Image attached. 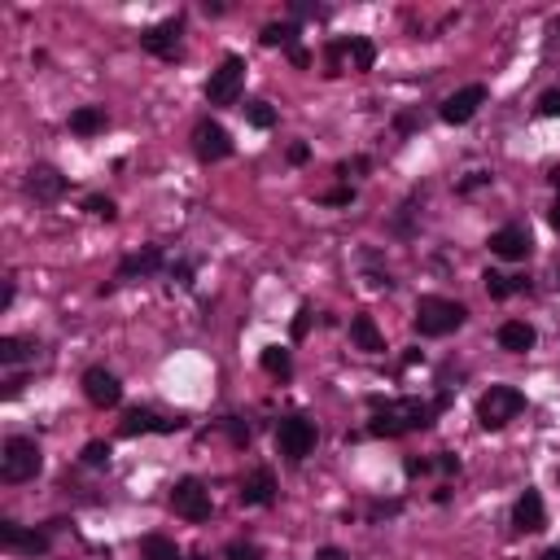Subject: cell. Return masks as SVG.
Returning a JSON list of instances; mask_svg holds the SVG:
<instances>
[{
	"instance_id": "cell-1",
	"label": "cell",
	"mask_w": 560,
	"mask_h": 560,
	"mask_svg": "<svg viewBox=\"0 0 560 560\" xmlns=\"http://www.w3.org/2000/svg\"><path fill=\"white\" fill-rule=\"evenodd\" d=\"M433 407H425L421 398H398V403H377V416H372V433L377 438H398V433H412V429H425Z\"/></svg>"
},
{
	"instance_id": "cell-2",
	"label": "cell",
	"mask_w": 560,
	"mask_h": 560,
	"mask_svg": "<svg viewBox=\"0 0 560 560\" xmlns=\"http://www.w3.org/2000/svg\"><path fill=\"white\" fill-rule=\"evenodd\" d=\"M464 316L468 311L451 298H421L416 302V333L421 337H447V333H456L464 324Z\"/></svg>"
},
{
	"instance_id": "cell-3",
	"label": "cell",
	"mask_w": 560,
	"mask_h": 560,
	"mask_svg": "<svg viewBox=\"0 0 560 560\" xmlns=\"http://www.w3.org/2000/svg\"><path fill=\"white\" fill-rule=\"evenodd\" d=\"M521 407H526V395H521V390H512V386H491L486 395L477 398V421H482V429H503Z\"/></svg>"
},
{
	"instance_id": "cell-4",
	"label": "cell",
	"mask_w": 560,
	"mask_h": 560,
	"mask_svg": "<svg viewBox=\"0 0 560 560\" xmlns=\"http://www.w3.org/2000/svg\"><path fill=\"white\" fill-rule=\"evenodd\" d=\"M40 447H35V438H9L4 442V451H0V473H4V482H31L35 473H40Z\"/></svg>"
},
{
	"instance_id": "cell-5",
	"label": "cell",
	"mask_w": 560,
	"mask_h": 560,
	"mask_svg": "<svg viewBox=\"0 0 560 560\" xmlns=\"http://www.w3.org/2000/svg\"><path fill=\"white\" fill-rule=\"evenodd\" d=\"M276 447H280V456L289 464L307 460L311 447H316V425H311L307 416H285V421L276 425Z\"/></svg>"
},
{
	"instance_id": "cell-6",
	"label": "cell",
	"mask_w": 560,
	"mask_h": 560,
	"mask_svg": "<svg viewBox=\"0 0 560 560\" xmlns=\"http://www.w3.org/2000/svg\"><path fill=\"white\" fill-rule=\"evenodd\" d=\"M171 508H175V517H184V521H206V517H210V491L201 486L198 477H180V482L171 486Z\"/></svg>"
},
{
	"instance_id": "cell-7",
	"label": "cell",
	"mask_w": 560,
	"mask_h": 560,
	"mask_svg": "<svg viewBox=\"0 0 560 560\" xmlns=\"http://www.w3.org/2000/svg\"><path fill=\"white\" fill-rule=\"evenodd\" d=\"M241 79H245V62L241 58H224V67L210 70V79H206V101L210 105H232L236 93H241Z\"/></svg>"
},
{
	"instance_id": "cell-8",
	"label": "cell",
	"mask_w": 560,
	"mask_h": 560,
	"mask_svg": "<svg viewBox=\"0 0 560 560\" xmlns=\"http://www.w3.org/2000/svg\"><path fill=\"white\" fill-rule=\"evenodd\" d=\"M193 154H198L201 163H224L232 154V136L215 119H201L198 128H193Z\"/></svg>"
},
{
	"instance_id": "cell-9",
	"label": "cell",
	"mask_w": 560,
	"mask_h": 560,
	"mask_svg": "<svg viewBox=\"0 0 560 560\" xmlns=\"http://www.w3.org/2000/svg\"><path fill=\"white\" fill-rule=\"evenodd\" d=\"M482 101H486V88H482V84H468L460 93H451V97L442 101V123H451V128L468 123V119L482 110Z\"/></svg>"
},
{
	"instance_id": "cell-10",
	"label": "cell",
	"mask_w": 560,
	"mask_h": 560,
	"mask_svg": "<svg viewBox=\"0 0 560 560\" xmlns=\"http://www.w3.org/2000/svg\"><path fill=\"white\" fill-rule=\"evenodd\" d=\"M84 395H88L93 407H119L123 386H119V377H114L110 368H88V372H84Z\"/></svg>"
},
{
	"instance_id": "cell-11",
	"label": "cell",
	"mask_w": 560,
	"mask_h": 560,
	"mask_svg": "<svg viewBox=\"0 0 560 560\" xmlns=\"http://www.w3.org/2000/svg\"><path fill=\"white\" fill-rule=\"evenodd\" d=\"M140 44H145V53H154V58H175V53H180V18H166L158 27H149V31L140 35Z\"/></svg>"
},
{
	"instance_id": "cell-12",
	"label": "cell",
	"mask_w": 560,
	"mask_h": 560,
	"mask_svg": "<svg viewBox=\"0 0 560 560\" xmlns=\"http://www.w3.org/2000/svg\"><path fill=\"white\" fill-rule=\"evenodd\" d=\"M491 250L499 259H508V263H517V259H526L529 254V232L521 224H508V228H499L491 236Z\"/></svg>"
},
{
	"instance_id": "cell-13",
	"label": "cell",
	"mask_w": 560,
	"mask_h": 560,
	"mask_svg": "<svg viewBox=\"0 0 560 560\" xmlns=\"http://www.w3.org/2000/svg\"><path fill=\"white\" fill-rule=\"evenodd\" d=\"M180 425L184 421H163L149 407H136V412H128V421H123V438H136V433H175Z\"/></svg>"
},
{
	"instance_id": "cell-14",
	"label": "cell",
	"mask_w": 560,
	"mask_h": 560,
	"mask_svg": "<svg viewBox=\"0 0 560 560\" xmlns=\"http://www.w3.org/2000/svg\"><path fill=\"white\" fill-rule=\"evenodd\" d=\"M543 521H547V512H543L538 491H526L517 499V508H512V526L521 529V534H534V529H543Z\"/></svg>"
},
{
	"instance_id": "cell-15",
	"label": "cell",
	"mask_w": 560,
	"mask_h": 560,
	"mask_svg": "<svg viewBox=\"0 0 560 560\" xmlns=\"http://www.w3.org/2000/svg\"><path fill=\"white\" fill-rule=\"evenodd\" d=\"M271 494H276V477H271L267 468H254V473L241 482V503H245V508H263V503H271Z\"/></svg>"
},
{
	"instance_id": "cell-16",
	"label": "cell",
	"mask_w": 560,
	"mask_h": 560,
	"mask_svg": "<svg viewBox=\"0 0 560 560\" xmlns=\"http://www.w3.org/2000/svg\"><path fill=\"white\" fill-rule=\"evenodd\" d=\"M27 189H31L35 198L53 201L67 193V175H58L53 166H31V175H27Z\"/></svg>"
},
{
	"instance_id": "cell-17",
	"label": "cell",
	"mask_w": 560,
	"mask_h": 560,
	"mask_svg": "<svg viewBox=\"0 0 560 560\" xmlns=\"http://www.w3.org/2000/svg\"><path fill=\"white\" fill-rule=\"evenodd\" d=\"M0 543H4V547H18V552H44V547H49V534H40V529H27V534H22V529L13 526V521H0Z\"/></svg>"
},
{
	"instance_id": "cell-18",
	"label": "cell",
	"mask_w": 560,
	"mask_h": 560,
	"mask_svg": "<svg viewBox=\"0 0 560 560\" xmlns=\"http://www.w3.org/2000/svg\"><path fill=\"white\" fill-rule=\"evenodd\" d=\"M351 342H355L360 351H368V355H381V351H386V337L372 324V316H355V320H351Z\"/></svg>"
},
{
	"instance_id": "cell-19",
	"label": "cell",
	"mask_w": 560,
	"mask_h": 560,
	"mask_svg": "<svg viewBox=\"0 0 560 560\" xmlns=\"http://www.w3.org/2000/svg\"><path fill=\"white\" fill-rule=\"evenodd\" d=\"M499 346L512 351V355H526L529 346H534V329H529L526 320H508V324H499Z\"/></svg>"
},
{
	"instance_id": "cell-20",
	"label": "cell",
	"mask_w": 560,
	"mask_h": 560,
	"mask_svg": "<svg viewBox=\"0 0 560 560\" xmlns=\"http://www.w3.org/2000/svg\"><path fill=\"white\" fill-rule=\"evenodd\" d=\"M105 110L101 105H79L75 114H70V132L75 136H97V132H105Z\"/></svg>"
},
{
	"instance_id": "cell-21",
	"label": "cell",
	"mask_w": 560,
	"mask_h": 560,
	"mask_svg": "<svg viewBox=\"0 0 560 560\" xmlns=\"http://www.w3.org/2000/svg\"><path fill=\"white\" fill-rule=\"evenodd\" d=\"M342 53L351 58V67L355 70H372V62H377V49H372L368 35H351V40L342 44Z\"/></svg>"
},
{
	"instance_id": "cell-22",
	"label": "cell",
	"mask_w": 560,
	"mask_h": 560,
	"mask_svg": "<svg viewBox=\"0 0 560 560\" xmlns=\"http://www.w3.org/2000/svg\"><path fill=\"white\" fill-rule=\"evenodd\" d=\"M158 267H163V250H158V245H149L145 254H132V259H123V267H119V276L128 280V276H136V271L145 276V271H158Z\"/></svg>"
},
{
	"instance_id": "cell-23",
	"label": "cell",
	"mask_w": 560,
	"mask_h": 560,
	"mask_svg": "<svg viewBox=\"0 0 560 560\" xmlns=\"http://www.w3.org/2000/svg\"><path fill=\"white\" fill-rule=\"evenodd\" d=\"M140 556L145 560H180V547H175L171 538H163V534H149V538L140 543Z\"/></svg>"
},
{
	"instance_id": "cell-24",
	"label": "cell",
	"mask_w": 560,
	"mask_h": 560,
	"mask_svg": "<svg viewBox=\"0 0 560 560\" xmlns=\"http://www.w3.org/2000/svg\"><path fill=\"white\" fill-rule=\"evenodd\" d=\"M31 342H22V337H0V363H22L31 360Z\"/></svg>"
},
{
	"instance_id": "cell-25",
	"label": "cell",
	"mask_w": 560,
	"mask_h": 560,
	"mask_svg": "<svg viewBox=\"0 0 560 560\" xmlns=\"http://www.w3.org/2000/svg\"><path fill=\"white\" fill-rule=\"evenodd\" d=\"M263 44H267V49H276V44H280V49H289V53H294V49H298V27H289V22H280V27H267Z\"/></svg>"
},
{
	"instance_id": "cell-26",
	"label": "cell",
	"mask_w": 560,
	"mask_h": 560,
	"mask_svg": "<svg viewBox=\"0 0 560 560\" xmlns=\"http://www.w3.org/2000/svg\"><path fill=\"white\" fill-rule=\"evenodd\" d=\"M263 368L271 372V377H289V372H294V360H289V351L267 346V351H263Z\"/></svg>"
},
{
	"instance_id": "cell-27",
	"label": "cell",
	"mask_w": 560,
	"mask_h": 560,
	"mask_svg": "<svg viewBox=\"0 0 560 560\" xmlns=\"http://www.w3.org/2000/svg\"><path fill=\"white\" fill-rule=\"evenodd\" d=\"M245 119H250V128H259V132H267V128L276 123V110H271L267 101H250V105H245Z\"/></svg>"
},
{
	"instance_id": "cell-28",
	"label": "cell",
	"mask_w": 560,
	"mask_h": 560,
	"mask_svg": "<svg viewBox=\"0 0 560 560\" xmlns=\"http://www.w3.org/2000/svg\"><path fill=\"white\" fill-rule=\"evenodd\" d=\"M482 280H486V294H491V298H508L512 289H521V285H517L512 276H503V271H486Z\"/></svg>"
},
{
	"instance_id": "cell-29",
	"label": "cell",
	"mask_w": 560,
	"mask_h": 560,
	"mask_svg": "<svg viewBox=\"0 0 560 560\" xmlns=\"http://www.w3.org/2000/svg\"><path fill=\"white\" fill-rule=\"evenodd\" d=\"M84 464H88V468H105V464H110V442H88V447H84Z\"/></svg>"
},
{
	"instance_id": "cell-30",
	"label": "cell",
	"mask_w": 560,
	"mask_h": 560,
	"mask_svg": "<svg viewBox=\"0 0 560 560\" xmlns=\"http://www.w3.org/2000/svg\"><path fill=\"white\" fill-rule=\"evenodd\" d=\"M228 560H263V552L254 547V543H228V552H224Z\"/></svg>"
},
{
	"instance_id": "cell-31",
	"label": "cell",
	"mask_w": 560,
	"mask_h": 560,
	"mask_svg": "<svg viewBox=\"0 0 560 560\" xmlns=\"http://www.w3.org/2000/svg\"><path fill=\"white\" fill-rule=\"evenodd\" d=\"M538 114L560 119V88H552V93H543V97H538Z\"/></svg>"
},
{
	"instance_id": "cell-32",
	"label": "cell",
	"mask_w": 560,
	"mask_h": 560,
	"mask_svg": "<svg viewBox=\"0 0 560 560\" xmlns=\"http://www.w3.org/2000/svg\"><path fill=\"white\" fill-rule=\"evenodd\" d=\"M84 210H93V215H101V219H114V215H119L110 198H88V201H84Z\"/></svg>"
},
{
	"instance_id": "cell-33",
	"label": "cell",
	"mask_w": 560,
	"mask_h": 560,
	"mask_svg": "<svg viewBox=\"0 0 560 560\" xmlns=\"http://www.w3.org/2000/svg\"><path fill=\"white\" fill-rule=\"evenodd\" d=\"M307 333H311V307H302V311L294 316V342H302Z\"/></svg>"
},
{
	"instance_id": "cell-34",
	"label": "cell",
	"mask_w": 560,
	"mask_h": 560,
	"mask_svg": "<svg viewBox=\"0 0 560 560\" xmlns=\"http://www.w3.org/2000/svg\"><path fill=\"white\" fill-rule=\"evenodd\" d=\"M486 180H491L486 171H473V175H468V180L460 184V193H473V189H477V184H486Z\"/></svg>"
},
{
	"instance_id": "cell-35",
	"label": "cell",
	"mask_w": 560,
	"mask_h": 560,
	"mask_svg": "<svg viewBox=\"0 0 560 560\" xmlns=\"http://www.w3.org/2000/svg\"><path fill=\"white\" fill-rule=\"evenodd\" d=\"M351 198H355V189H333V193H329L324 201H329V206H346Z\"/></svg>"
},
{
	"instance_id": "cell-36",
	"label": "cell",
	"mask_w": 560,
	"mask_h": 560,
	"mask_svg": "<svg viewBox=\"0 0 560 560\" xmlns=\"http://www.w3.org/2000/svg\"><path fill=\"white\" fill-rule=\"evenodd\" d=\"M433 468H442V473H460V460H456V456H438Z\"/></svg>"
},
{
	"instance_id": "cell-37",
	"label": "cell",
	"mask_w": 560,
	"mask_h": 560,
	"mask_svg": "<svg viewBox=\"0 0 560 560\" xmlns=\"http://www.w3.org/2000/svg\"><path fill=\"white\" fill-rule=\"evenodd\" d=\"M429 468H433V460H407V477H421Z\"/></svg>"
},
{
	"instance_id": "cell-38",
	"label": "cell",
	"mask_w": 560,
	"mask_h": 560,
	"mask_svg": "<svg viewBox=\"0 0 560 560\" xmlns=\"http://www.w3.org/2000/svg\"><path fill=\"white\" fill-rule=\"evenodd\" d=\"M307 158H311V149H307L302 140H298V145H289V163H307Z\"/></svg>"
},
{
	"instance_id": "cell-39",
	"label": "cell",
	"mask_w": 560,
	"mask_h": 560,
	"mask_svg": "<svg viewBox=\"0 0 560 560\" xmlns=\"http://www.w3.org/2000/svg\"><path fill=\"white\" fill-rule=\"evenodd\" d=\"M228 429H232V442H250V429L241 425V421H228Z\"/></svg>"
},
{
	"instance_id": "cell-40",
	"label": "cell",
	"mask_w": 560,
	"mask_h": 560,
	"mask_svg": "<svg viewBox=\"0 0 560 560\" xmlns=\"http://www.w3.org/2000/svg\"><path fill=\"white\" fill-rule=\"evenodd\" d=\"M289 62H294V67H311V53H307V49L298 44L294 53H289Z\"/></svg>"
},
{
	"instance_id": "cell-41",
	"label": "cell",
	"mask_w": 560,
	"mask_h": 560,
	"mask_svg": "<svg viewBox=\"0 0 560 560\" xmlns=\"http://www.w3.org/2000/svg\"><path fill=\"white\" fill-rule=\"evenodd\" d=\"M316 560H346V552H342V547H320V556Z\"/></svg>"
},
{
	"instance_id": "cell-42",
	"label": "cell",
	"mask_w": 560,
	"mask_h": 560,
	"mask_svg": "<svg viewBox=\"0 0 560 560\" xmlns=\"http://www.w3.org/2000/svg\"><path fill=\"white\" fill-rule=\"evenodd\" d=\"M552 228L560 232V193H556V201H552Z\"/></svg>"
},
{
	"instance_id": "cell-43",
	"label": "cell",
	"mask_w": 560,
	"mask_h": 560,
	"mask_svg": "<svg viewBox=\"0 0 560 560\" xmlns=\"http://www.w3.org/2000/svg\"><path fill=\"white\" fill-rule=\"evenodd\" d=\"M538 560H560V547H547V552H543Z\"/></svg>"
},
{
	"instance_id": "cell-44",
	"label": "cell",
	"mask_w": 560,
	"mask_h": 560,
	"mask_svg": "<svg viewBox=\"0 0 560 560\" xmlns=\"http://www.w3.org/2000/svg\"><path fill=\"white\" fill-rule=\"evenodd\" d=\"M556 31H560V27H556Z\"/></svg>"
}]
</instances>
